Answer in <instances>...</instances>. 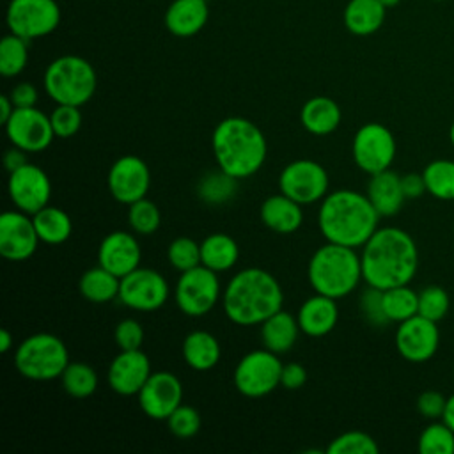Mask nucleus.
Masks as SVG:
<instances>
[{
    "instance_id": "33",
    "label": "nucleus",
    "mask_w": 454,
    "mask_h": 454,
    "mask_svg": "<svg viewBox=\"0 0 454 454\" xmlns=\"http://www.w3.org/2000/svg\"><path fill=\"white\" fill-rule=\"evenodd\" d=\"M383 310L390 323H403L419 314V293L408 284L383 289Z\"/></svg>"
},
{
    "instance_id": "11",
    "label": "nucleus",
    "mask_w": 454,
    "mask_h": 454,
    "mask_svg": "<svg viewBox=\"0 0 454 454\" xmlns=\"http://www.w3.org/2000/svg\"><path fill=\"white\" fill-rule=\"evenodd\" d=\"M395 151L397 145L392 131L380 122L360 126L353 137V161L369 176L390 168Z\"/></svg>"
},
{
    "instance_id": "51",
    "label": "nucleus",
    "mask_w": 454,
    "mask_h": 454,
    "mask_svg": "<svg viewBox=\"0 0 454 454\" xmlns=\"http://www.w3.org/2000/svg\"><path fill=\"white\" fill-rule=\"evenodd\" d=\"M25 163H28L27 160V151L20 149V147H11L5 154H4V167L7 168V172H12L20 167H23Z\"/></svg>"
},
{
    "instance_id": "25",
    "label": "nucleus",
    "mask_w": 454,
    "mask_h": 454,
    "mask_svg": "<svg viewBox=\"0 0 454 454\" xmlns=\"http://www.w3.org/2000/svg\"><path fill=\"white\" fill-rule=\"evenodd\" d=\"M259 215H261V222L270 231L278 234L296 232L303 222L301 204L289 199L282 192L266 197L261 204Z\"/></svg>"
},
{
    "instance_id": "5",
    "label": "nucleus",
    "mask_w": 454,
    "mask_h": 454,
    "mask_svg": "<svg viewBox=\"0 0 454 454\" xmlns=\"http://www.w3.org/2000/svg\"><path fill=\"white\" fill-rule=\"evenodd\" d=\"M307 278L316 293L335 300L344 298L364 280L360 255L351 247L326 241L312 254Z\"/></svg>"
},
{
    "instance_id": "20",
    "label": "nucleus",
    "mask_w": 454,
    "mask_h": 454,
    "mask_svg": "<svg viewBox=\"0 0 454 454\" xmlns=\"http://www.w3.org/2000/svg\"><path fill=\"white\" fill-rule=\"evenodd\" d=\"M151 374V360L142 349H121L110 362L106 381L119 395H137Z\"/></svg>"
},
{
    "instance_id": "31",
    "label": "nucleus",
    "mask_w": 454,
    "mask_h": 454,
    "mask_svg": "<svg viewBox=\"0 0 454 454\" xmlns=\"http://www.w3.org/2000/svg\"><path fill=\"white\" fill-rule=\"evenodd\" d=\"M37 236L46 245H62L73 232L71 216L55 206H44L32 215Z\"/></svg>"
},
{
    "instance_id": "2",
    "label": "nucleus",
    "mask_w": 454,
    "mask_h": 454,
    "mask_svg": "<svg viewBox=\"0 0 454 454\" xmlns=\"http://www.w3.org/2000/svg\"><path fill=\"white\" fill-rule=\"evenodd\" d=\"M380 215L369 197L353 190L326 193L317 211V227L330 243L360 248L378 229Z\"/></svg>"
},
{
    "instance_id": "40",
    "label": "nucleus",
    "mask_w": 454,
    "mask_h": 454,
    "mask_svg": "<svg viewBox=\"0 0 454 454\" xmlns=\"http://www.w3.org/2000/svg\"><path fill=\"white\" fill-rule=\"evenodd\" d=\"M376 440L364 431H346L332 440L328 454H378Z\"/></svg>"
},
{
    "instance_id": "34",
    "label": "nucleus",
    "mask_w": 454,
    "mask_h": 454,
    "mask_svg": "<svg viewBox=\"0 0 454 454\" xmlns=\"http://www.w3.org/2000/svg\"><path fill=\"white\" fill-rule=\"evenodd\" d=\"M238 181L236 177L229 176L222 168L211 170L204 174L197 184V193L202 202L218 206L231 200L238 192Z\"/></svg>"
},
{
    "instance_id": "52",
    "label": "nucleus",
    "mask_w": 454,
    "mask_h": 454,
    "mask_svg": "<svg viewBox=\"0 0 454 454\" xmlns=\"http://www.w3.org/2000/svg\"><path fill=\"white\" fill-rule=\"evenodd\" d=\"M14 103L11 101V98L9 96H0V122L2 124H5L7 121H9V117L12 115V112H14Z\"/></svg>"
},
{
    "instance_id": "18",
    "label": "nucleus",
    "mask_w": 454,
    "mask_h": 454,
    "mask_svg": "<svg viewBox=\"0 0 454 454\" xmlns=\"http://www.w3.org/2000/svg\"><path fill=\"white\" fill-rule=\"evenodd\" d=\"M32 215L20 209L5 211L0 216V255L12 262L27 261L39 245Z\"/></svg>"
},
{
    "instance_id": "24",
    "label": "nucleus",
    "mask_w": 454,
    "mask_h": 454,
    "mask_svg": "<svg viewBox=\"0 0 454 454\" xmlns=\"http://www.w3.org/2000/svg\"><path fill=\"white\" fill-rule=\"evenodd\" d=\"M365 195L380 216L397 215L406 200L401 186V176L390 168L371 176Z\"/></svg>"
},
{
    "instance_id": "42",
    "label": "nucleus",
    "mask_w": 454,
    "mask_h": 454,
    "mask_svg": "<svg viewBox=\"0 0 454 454\" xmlns=\"http://www.w3.org/2000/svg\"><path fill=\"white\" fill-rule=\"evenodd\" d=\"M449 293L440 286H427L419 293V314L431 319L440 321L449 312Z\"/></svg>"
},
{
    "instance_id": "50",
    "label": "nucleus",
    "mask_w": 454,
    "mask_h": 454,
    "mask_svg": "<svg viewBox=\"0 0 454 454\" xmlns=\"http://www.w3.org/2000/svg\"><path fill=\"white\" fill-rule=\"evenodd\" d=\"M401 186H403L406 200L408 199H419L420 195H424L427 192L422 174H415V172L401 176Z\"/></svg>"
},
{
    "instance_id": "39",
    "label": "nucleus",
    "mask_w": 454,
    "mask_h": 454,
    "mask_svg": "<svg viewBox=\"0 0 454 454\" xmlns=\"http://www.w3.org/2000/svg\"><path fill=\"white\" fill-rule=\"evenodd\" d=\"M160 222H161V215H160L158 206L153 200L144 197V199L129 204L128 223L137 234L147 236V234L156 232L160 227Z\"/></svg>"
},
{
    "instance_id": "13",
    "label": "nucleus",
    "mask_w": 454,
    "mask_h": 454,
    "mask_svg": "<svg viewBox=\"0 0 454 454\" xmlns=\"http://www.w3.org/2000/svg\"><path fill=\"white\" fill-rule=\"evenodd\" d=\"M168 284L161 273L138 266L121 278L119 300L122 305L140 312H151L165 305Z\"/></svg>"
},
{
    "instance_id": "46",
    "label": "nucleus",
    "mask_w": 454,
    "mask_h": 454,
    "mask_svg": "<svg viewBox=\"0 0 454 454\" xmlns=\"http://www.w3.org/2000/svg\"><path fill=\"white\" fill-rule=\"evenodd\" d=\"M114 339L119 349H140L144 340V328L137 319L126 317L115 325Z\"/></svg>"
},
{
    "instance_id": "14",
    "label": "nucleus",
    "mask_w": 454,
    "mask_h": 454,
    "mask_svg": "<svg viewBox=\"0 0 454 454\" xmlns=\"http://www.w3.org/2000/svg\"><path fill=\"white\" fill-rule=\"evenodd\" d=\"M4 126L9 142L27 153H41L55 138L50 115L43 114L35 106L14 108Z\"/></svg>"
},
{
    "instance_id": "41",
    "label": "nucleus",
    "mask_w": 454,
    "mask_h": 454,
    "mask_svg": "<svg viewBox=\"0 0 454 454\" xmlns=\"http://www.w3.org/2000/svg\"><path fill=\"white\" fill-rule=\"evenodd\" d=\"M167 259L179 273L200 264V243L188 236L176 238L167 250Z\"/></svg>"
},
{
    "instance_id": "7",
    "label": "nucleus",
    "mask_w": 454,
    "mask_h": 454,
    "mask_svg": "<svg viewBox=\"0 0 454 454\" xmlns=\"http://www.w3.org/2000/svg\"><path fill=\"white\" fill-rule=\"evenodd\" d=\"M69 364V353L62 339L53 333H34L23 339L14 353L18 372L34 381L60 378Z\"/></svg>"
},
{
    "instance_id": "17",
    "label": "nucleus",
    "mask_w": 454,
    "mask_h": 454,
    "mask_svg": "<svg viewBox=\"0 0 454 454\" xmlns=\"http://www.w3.org/2000/svg\"><path fill=\"white\" fill-rule=\"evenodd\" d=\"M440 346V332L436 321H431L420 314L399 323L395 330L397 353L411 362L422 364L431 360Z\"/></svg>"
},
{
    "instance_id": "49",
    "label": "nucleus",
    "mask_w": 454,
    "mask_h": 454,
    "mask_svg": "<svg viewBox=\"0 0 454 454\" xmlns=\"http://www.w3.org/2000/svg\"><path fill=\"white\" fill-rule=\"evenodd\" d=\"M9 98L16 108H28V106H35L39 94L34 83L20 82L18 85L12 87V90L9 92Z\"/></svg>"
},
{
    "instance_id": "4",
    "label": "nucleus",
    "mask_w": 454,
    "mask_h": 454,
    "mask_svg": "<svg viewBox=\"0 0 454 454\" xmlns=\"http://www.w3.org/2000/svg\"><path fill=\"white\" fill-rule=\"evenodd\" d=\"M211 147L218 168L236 179H247L259 172L268 154V142L259 126L236 115L216 124Z\"/></svg>"
},
{
    "instance_id": "12",
    "label": "nucleus",
    "mask_w": 454,
    "mask_h": 454,
    "mask_svg": "<svg viewBox=\"0 0 454 454\" xmlns=\"http://www.w3.org/2000/svg\"><path fill=\"white\" fill-rule=\"evenodd\" d=\"M330 186L328 172L314 160H294L278 176V188L298 204H314L326 197Z\"/></svg>"
},
{
    "instance_id": "36",
    "label": "nucleus",
    "mask_w": 454,
    "mask_h": 454,
    "mask_svg": "<svg viewBox=\"0 0 454 454\" xmlns=\"http://www.w3.org/2000/svg\"><path fill=\"white\" fill-rule=\"evenodd\" d=\"M60 380L66 394L74 399H87L98 388V374L85 362H69Z\"/></svg>"
},
{
    "instance_id": "54",
    "label": "nucleus",
    "mask_w": 454,
    "mask_h": 454,
    "mask_svg": "<svg viewBox=\"0 0 454 454\" xmlns=\"http://www.w3.org/2000/svg\"><path fill=\"white\" fill-rule=\"evenodd\" d=\"M12 344H14V339H12L11 332L5 330V328L0 330V351L7 353L12 348Z\"/></svg>"
},
{
    "instance_id": "6",
    "label": "nucleus",
    "mask_w": 454,
    "mask_h": 454,
    "mask_svg": "<svg viewBox=\"0 0 454 454\" xmlns=\"http://www.w3.org/2000/svg\"><path fill=\"white\" fill-rule=\"evenodd\" d=\"M43 83L57 105L82 106L94 96L98 76L92 64L83 57L62 55L48 64Z\"/></svg>"
},
{
    "instance_id": "29",
    "label": "nucleus",
    "mask_w": 454,
    "mask_h": 454,
    "mask_svg": "<svg viewBox=\"0 0 454 454\" xmlns=\"http://www.w3.org/2000/svg\"><path fill=\"white\" fill-rule=\"evenodd\" d=\"M239 257V247L234 238L225 232H213L200 241V264L223 273L231 270Z\"/></svg>"
},
{
    "instance_id": "19",
    "label": "nucleus",
    "mask_w": 454,
    "mask_h": 454,
    "mask_svg": "<svg viewBox=\"0 0 454 454\" xmlns=\"http://www.w3.org/2000/svg\"><path fill=\"white\" fill-rule=\"evenodd\" d=\"M142 411L154 420H167L183 401V385L168 371H158L149 376L137 394Z\"/></svg>"
},
{
    "instance_id": "21",
    "label": "nucleus",
    "mask_w": 454,
    "mask_h": 454,
    "mask_svg": "<svg viewBox=\"0 0 454 454\" xmlns=\"http://www.w3.org/2000/svg\"><path fill=\"white\" fill-rule=\"evenodd\" d=\"M142 248L128 231H114L103 238L98 248V262L119 278L140 266Z\"/></svg>"
},
{
    "instance_id": "28",
    "label": "nucleus",
    "mask_w": 454,
    "mask_h": 454,
    "mask_svg": "<svg viewBox=\"0 0 454 454\" xmlns=\"http://www.w3.org/2000/svg\"><path fill=\"white\" fill-rule=\"evenodd\" d=\"M387 7L380 0H349L344 7V25L353 35H371L385 21Z\"/></svg>"
},
{
    "instance_id": "16",
    "label": "nucleus",
    "mask_w": 454,
    "mask_h": 454,
    "mask_svg": "<svg viewBox=\"0 0 454 454\" xmlns=\"http://www.w3.org/2000/svg\"><path fill=\"white\" fill-rule=\"evenodd\" d=\"M151 184V172L147 163L135 156L126 154L117 158L106 176L110 195L121 204H133L147 195Z\"/></svg>"
},
{
    "instance_id": "3",
    "label": "nucleus",
    "mask_w": 454,
    "mask_h": 454,
    "mask_svg": "<svg viewBox=\"0 0 454 454\" xmlns=\"http://www.w3.org/2000/svg\"><path fill=\"white\" fill-rule=\"evenodd\" d=\"M284 303V291L278 280L262 268L238 271L222 293L225 316L239 326L264 323L278 312Z\"/></svg>"
},
{
    "instance_id": "27",
    "label": "nucleus",
    "mask_w": 454,
    "mask_h": 454,
    "mask_svg": "<svg viewBox=\"0 0 454 454\" xmlns=\"http://www.w3.org/2000/svg\"><path fill=\"white\" fill-rule=\"evenodd\" d=\"M300 332L298 319L282 309L261 323L262 346L277 355L289 351L296 344Z\"/></svg>"
},
{
    "instance_id": "35",
    "label": "nucleus",
    "mask_w": 454,
    "mask_h": 454,
    "mask_svg": "<svg viewBox=\"0 0 454 454\" xmlns=\"http://www.w3.org/2000/svg\"><path fill=\"white\" fill-rule=\"evenodd\" d=\"M426 190L440 200H454V161L433 160L422 170Z\"/></svg>"
},
{
    "instance_id": "48",
    "label": "nucleus",
    "mask_w": 454,
    "mask_h": 454,
    "mask_svg": "<svg viewBox=\"0 0 454 454\" xmlns=\"http://www.w3.org/2000/svg\"><path fill=\"white\" fill-rule=\"evenodd\" d=\"M307 383V371L301 364L298 362H289L284 364L282 374H280V385L287 390H296L301 388Z\"/></svg>"
},
{
    "instance_id": "30",
    "label": "nucleus",
    "mask_w": 454,
    "mask_h": 454,
    "mask_svg": "<svg viewBox=\"0 0 454 454\" xmlns=\"http://www.w3.org/2000/svg\"><path fill=\"white\" fill-rule=\"evenodd\" d=\"M222 349L216 337L206 330L190 332L183 340V358L195 371H209L220 360Z\"/></svg>"
},
{
    "instance_id": "1",
    "label": "nucleus",
    "mask_w": 454,
    "mask_h": 454,
    "mask_svg": "<svg viewBox=\"0 0 454 454\" xmlns=\"http://www.w3.org/2000/svg\"><path fill=\"white\" fill-rule=\"evenodd\" d=\"M360 261L367 286L383 291L411 282L419 268V250L406 231L378 227L362 247Z\"/></svg>"
},
{
    "instance_id": "23",
    "label": "nucleus",
    "mask_w": 454,
    "mask_h": 454,
    "mask_svg": "<svg viewBox=\"0 0 454 454\" xmlns=\"http://www.w3.org/2000/svg\"><path fill=\"white\" fill-rule=\"evenodd\" d=\"M209 18L207 0H174L165 11L163 23L176 37L199 34Z\"/></svg>"
},
{
    "instance_id": "45",
    "label": "nucleus",
    "mask_w": 454,
    "mask_h": 454,
    "mask_svg": "<svg viewBox=\"0 0 454 454\" xmlns=\"http://www.w3.org/2000/svg\"><path fill=\"white\" fill-rule=\"evenodd\" d=\"M360 312L367 323L372 326H385L390 321L385 316L383 310V291L372 286H367V289L360 296Z\"/></svg>"
},
{
    "instance_id": "9",
    "label": "nucleus",
    "mask_w": 454,
    "mask_h": 454,
    "mask_svg": "<svg viewBox=\"0 0 454 454\" xmlns=\"http://www.w3.org/2000/svg\"><path fill=\"white\" fill-rule=\"evenodd\" d=\"M220 298L222 289L218 273L202 264L183 271L174 289L177 309L190 317L206 316L213 310Z\"/></svg>"
},
{
    "instance_id": "26",
    "label": "nucleus",
    "mask_w": 454,
    "mask_h": 454,
    "mask_svg": "<svg viewBox=\"0 0 454 454\" xmlns=\"http://www.w3.org/2000/svg\"><path fill=\"white\" fill-rule=\"evenodd\" d=\"M340 119V106L337 105V101L326 96H314L307 99L300 112L301 126L316 137L333 133L339 128Z\"/></svg>"
},
{
    "instance_id": "22",
    "label": "nucleus",
    "mask_w": 454,
    "mask_h": 454,
    "mask_svg": "<svg viewBox=\"0 0 454 454\" xmlns=\"http://www.w3.org/2000/svg\"><path fill=\"white\" fill-rule=\"evenodd\" d=\"M300 330L309 337H323L330 333L339 321L337 300L316 293L307 298L298 310Z\"/></svg>"
},
{
    "instance_id": "43",
    "label": "nucleus",
    "mask_w": 454,
    "mask_h": 454,
    "mask_svg": "<svg viewBox=\"0 0 454 454\" xmlns=\"http://www.w3.org/2000/svg\"><path fill=\"white\" fill-rule=\"evenodd\" d=\"M167 426H168V431L177 436V438H192L199 433L200 429V415L199 411L190 406V404H179L172 413L170 417L167 419Z\"/></svg>"
},
{
    "instance_id": "57",
    "label": "nucleus",
    "mask_w": 454,
    "mask_h": 454,
    "mask_svg": "<svg viewBox=\"0 0 454 454\" xmlns=\"http://www.w3.org/2000/svg\"><path fill=\"white\" fill-rule=\"evenodd\" d=\"M431 2H442V0H431Z\"/></svg>"
},
{
    "instance_id": "8",
    "label": "nucleus",
    "mask_w": 454,
    "mask_h": 454,
    "mask_svg": "<svg viewBox=\"0 0 454 454\" xmlns=\"http://www.w3.org/2000/svg\"><path fill=\"white\" fill-rule=\"evenodd\" d=\"M282 367L277 353L266 348L254 349L238 362L232 374L234 387L245 397H264L280 385Z\"/></svg>"
},
{
    "instance_id": "37",
    "label": "nucleus",
    "mask_w": 454,
    "mask_h": 454,
    "mask_svg": "<svg viewBox=\"0 0 454 454\" xmlns=\"http://www.w3.org/2000/svg\"><path fill=\"white\" fill-rule=\"evenodd\" d=\"M28 62V41L16 35L7 34L0 41V73L5 78L18 76Z\"/></svg>"
},
{
    "instance_id": "44",
    "label": "nucleus",
    "mask_w": 454,
    "mask_h": 454,
    "mask_svg": "<svg viewBox=\"0 0 454 454\" xmlns=\"http://www.w3.org/2000/svg\"><path fill=\"white\" fill-rule=\"evenodd\" d=\"M51 128L55 137L59 138H69L78 133L82 128V112L80 106L74 105H57L53 112L50 114Z\"/></svg>"
},
{
    "instance_id": "47",
    "label": "nucleus",
    "mask_w": 454,
    "mask_h": 454,
    "mask_svg": "<svg viewBox=\"0 0 454 454\" xmlns=\"http://www.w3.org/2000/svg\"><path fill=\"white\" fill-rule=\"evenodd\" d=\"M447 397L438 390H426L417 399V410L422 417L436 420L443 417Z\"/></svg>"
},
{
    "instance_id": "53",
    "label": "nucleus",
    "mask_w": 454,
    "mask_h": 454,
    "mask_svg": "<svg viewBox=\"0 0 454 454\" xmlns=\"http://www.w3.org/2000/svg\"><path fill=\"white\" fill-rule=\"evenodd\" d=\"M442 420H443L447 426H450L452 431H454V394H450V395L447 397V404H445V411H443Z\"/></svg>"
},
{
    "instance_id": "55",
    "label": "nucleus",
    "mask_w": 454,
    "mask_h": 454,
    "mask_svg": "<svg viewBox=\"0 0 454 454\" xmlns=\"http://www.w3.org/2000/svg\"><path fill=\"white\" fill-rule=\"evenodd\" d=\"M380 2H381V4H383L387 9H390V7H395V5H397L401 0H380Z\"/></svg>"
},
{
    "instance_id": "38",
    "label": "nucleus",
    "mask_w": 454,
    "mask_h": 454,
    "mask_svg": "<svg viewBox=\"0 0 454 454\" xmlns=\"http://www.w3.org/2000/svg\"><path fill=\"white\" fill-rule=\"evenodd\" d=\"M420 454H454V431L443 420H433L419 436Z\"/></svg>"
},
{
    "instance_id": "32",
    "label": "nucleus",
    "mask_w": 454,
    "mask_h": 454,
    "mask_svg": "<svg viewBox=\"0 0 454 454\" xmlns=\"http://www.w3.org/2000/svg\"><path fill=\"white\" fill-rule=\"evenodd\" d=\"M119 287L121 278L99 264L87 270L78 282L80 294L92 303H108L119 298Z\"/></svg>"
},
{
    "instance_id": "15",
    "label": "nucleus",
    "mask_w": 454,
    "mask_h": 454,
    "mask_svg": "<svg viewBox=\"0 0 454 454\" xmlns=\"http://www.w3.org/2000/svg\"><path fill=\"white\" fill-rule=\"evenodd\" d=\"M7 192L16 209L34 215L48 206L51 183L41 167L28 161L23 167L9 172Z\"/></svg>"
},
{
    "instance_id": "56",
    "label": "nucleus",
    "mask_w": 454,
    "mask_h": 454,
    "mask_svg": "<svg viewBox=\"0 0 454 454\" xmlns=\"http://www.w3.org/2000/svg\"><path fill=\"white\" fill-rule=\"evenodd\" d=\"M449 140H450V144H452V147H454V122H452L450 128H449Z\"/></svg>"
},
{
    "instance_id": "10",
    "label": "nucleus",
    "mask_w": 454,
    "mask_h": 454,
    "mask_svg": "<svg viewBox=\"0 0 454 454\" xmlns=\"http://www.w3.org/2000/svg\"><path fill=\"white\" fill-rule=\"evenodd\" d=\"M11 34L28 43L51 34L60 23V7L55 0H11L5 12Z\"/></svg>"
}]
</instances>
